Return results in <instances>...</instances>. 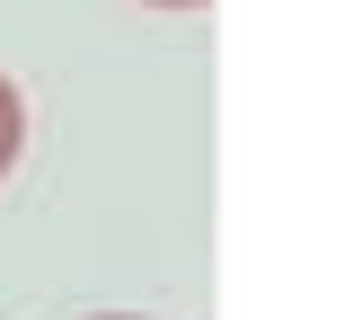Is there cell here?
I'll return each mask as SVG.
<instances>
[{
	"label": "cell",
	"mask_w": 355,
	"mask_h": 320,
	"mask_svg": "<svg viewBox=\"0 0 355 320\" xmlns=\"http://www.w3.org/2000/svg\"><path fill=\"white\" fill-rule=\"evenodd\" d=\"M18 142H27V98H18L9 71H0V178L18 169Z\"/></svg>",
	"instance_id": "cell-1"
},
{
	"label": "cell",
	"mask_w": 355,
	"mask_h": 320,
	"mask_svg": "<svg viewBox=\"0 0 355 320\" xmlns=\"http://www.w3.org/2000/svg\"><path fill=\"white\" fill-rule=\"evenodd\" d=\"M98 320H133V312H98Z\"/></svg>",
	"instance_id": "cell-2"
},
{
	"label": "cell",
	"mask_w": 355,
	"mask_h": 320,
	"mask_svg": "<svg viewBox=\"0 0 355 320\" xmlns=\"http://www.w3.org/2000/svg\"><path fill=\"white\" fill-rule=\"evenodd\" d=\"M169 9H196V0H169Z\"/></svg>",
	"instance_id": "cell-3"
}]
</instances>
